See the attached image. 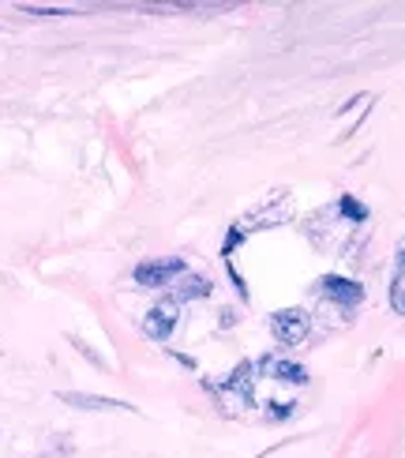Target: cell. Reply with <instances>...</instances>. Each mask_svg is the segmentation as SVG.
I'll return each instance as SVG.
<instances>
[{"instance_id": "7", "label": "cell", "mask_w": 405, "mask_h": 458, "mask_svg": "<svg viewBox=\"0 0 405 458\" xmlns=\"http://www.w3.org/2000/svg\"><path fill=\"white\" fill-rule=\"evenodd\" d=\"M210 293V278L203 275H181V282L173 285V301H196V297H207Z\"/></svg>"}, {"instance_id": "6", "label": "cell", "mask_w": 405, "mask_h": 458, "mask_svg": "<svg viewBox=\"0 0 405 458\" xmlns=\"http://www.w3.org/2000/svg\"><path fill=\"white\" fill-rule=\"evenodd\" d=\"M319 293L331 297V301H338V304H357V301L364 297L360 285H357L353 278H342V275H326V278L319 282Z\"/></svg>"}, {"instance_id": "11", "label": "cell", "mask_w": 405, "mask_h": 458, "mask_svg": "<svg viewBox=\"0 0 405 458\" xmlns=\"http://www.w3.org/2000/svg\"><path fill=\"white\" fill-rule=\"evenodd\" d=\"M398 267H401V271H405V244H401V252H398Z\"/></svg>"}, {"instance_id": "3", "label": "cell", "mask_w": 405, "mask_h": 458, "mask_svg": "<svg viewBox=\"0 0 405 458\" xmlns=\"http://www.w3.org/2000/svg\"><path fill=\"white\" fill-rule=\"evenodd\" d=\"M56 398H61L64 406H75V410H94V413H135V406L121 403V398H105V394H87V391H56Z\"/></svg>"}, {"instance_id": "8", "label": "cell", "mask_w": 405, "mask_h": 458, "mask_svg": "<svg viewBox=\"0 0 405 458\" xmlns=\"http://www.w3.org/2000/svg\"><path fill=\"white\" fill-rule=\"evenodd\" d=\"M342 211H345V215H350V218H357V222H364V218H368V211H364V207H360L357 199H350V196H345V199H342Z\"/></svg>"}, {"instance_id": "10", "label": "cell", "mask_w": 405, "mask_h": 458, "mask_svg": "<svg viewBox=\"0 0 405 458\" xmlns=\"http://www.w3.org/2000/svg\"><path fill=\"white\" fill-rule=\"evenodd\" d=\"M23 12H30V15H68L64 8H23Z\"/></svg>"}, {"instance_id": "4", "label": "cell", "mask_w": 405, "mask_h": 458, "mask_svg": "<svg viewBox=\"0 0 405 458\" xmlns=\"http://www.w3.org/2000/svg\"><path fill=\"white\" fill-rule=\"evenodd\" d=\"M181 271H184L181 259H150L135 267V282L147 285V290H158V285H169Z\"/></svg>"}, {"instance_id": "9", "label": "cell", "mask_w": 405, "mask_h": 458, "mask_svg": "<svg viewBox=\"0 0 405 458\" xmlns=\"http://www.w3.org/2000/svg\"><path fill=\"white\" fill-rule=\"evenodd\" d=\"M391 301H394V309L405 316V285H394V290H391Z\"/></svg>"}, {"instance_id": "1", "label": "cell", "mask_w": 405, "mask_h": 458, "mask_svg": "<svg viewBox=\"0 0 405 458\" xmlns=\"http://www.w3.org/2000/svg\"><path fill=\"white\" fill-rule=\"evenodd\" d=\"M308 331H312V319H308L304 309H282L270 316V335H274L282 346H300Z\"/></svg>"}, {"instance_id": "2", "label": "cell", "mask_w": 405, "mask_h": 458, "mask_svg": "<svg viewBox=\"0 0 405 458\" xmlns=\"http://www.w3.org/2000/svg\"><path fill=\"white\" fill-rule=\"evenodd\" d=\"M177 323H181V304L177 301H158L154 309L143 316V335L154 338V342H169V335L177 331Z\"/></svg>"}, {"instance_id": "5", "label": "cell", "mask_w": 405, "mask_h": 458, "mask_svg": "<svg viewBox=\"0 0 405 458\" xmlns=\"http://www.w3.org/2000/svg\"><path fill=\"white\" fill-rule=\"evenodd\" d=\"M259 372L266 379H278V384H304V379H308L304 365H297V360H289V357H266V360H259Z\"/></svg>"}]
</instances>
